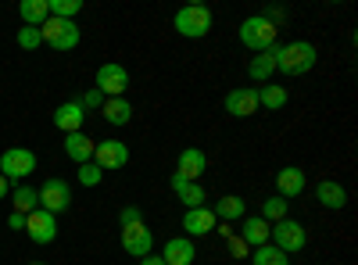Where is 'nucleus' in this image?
Returning a JSON list of instances; mask_svg holds the SVG:
<instances>
[{"instance_id": "nucleus-1", "label": "nucleus", "mask_w": 358, "mask_h": 265, "mask_svg": "<svg viewBox=\"0 0 358 265\" xmlns=\"http://www.w3.org/2000/svg\"><path fill=\"white\" fill-rule=\"evenodd\" d=\"M315 62H319V54L308 40H294V43L276 47V69L283 76H305V72L315 69Z\"/></svg>"}, {"instance_id": "nucleus-2", "label": "nucleus", "mask_w": 358, "mask_h": 265, "mask_svg": "<svg viewBox=\"0 0 358 265\" xmlns=\"http://www.w3.org/2000/svg\"><path fill=\"white\" fill-rule=\"evenodd\" d=\"M276 36H280V25H273V22L262 18V15H251V18L241 22V43L248 50H255V54L276 47Z\"/></svg>"}, {"instance_id": "nucleus-3", "label": "nucleus", "mask_w": 358, "mask_h": 265, "mask_svg": "<svg viewBox=\"0 0 358 265\" xmlns=\"http://www.w3.org/2000/svg\"><path fill=\"white\" fill-rule=\"evenodd\" d=\"M176 33L179 36H187V40H201L212 33V8H204V4H187V8H179L176 11Z\"/></svg>"}, {"instance_id": "nucleus-4", "label": "nucleus", "mask_w": 358, "mask_h": 265, "mask_svg": "<svg viewBox=\"0 0 358 265\" xmlns=\"http://www.w3.org/2000/svg\"><path fill=\"white\" fill-rule=\"evenodd\" d=\"M268 244L280 248L283 255H297V251H305V244H308V229L297 219H280V222L268 226Z\"/></svg>"}, {"instance_id": "nucleus-5", "label": "nucleus", "mask_w": 358, "mask_h": 265, "mask_svg": "<svg viewBox=\"0 0 358 265\" xmlns=\"http://www.w3.org/2000/svg\"><path fill=\"white\" fill-rule=\"evenodd\" d=\"M36 172V155L29 151V147H11V151L0 155V176L11 183V180H25V176Z\"/></svg>"}, {"instance_id": "nucleus-6", "label": "nucleus", "mask_w": 358, "mask_h": 265, "mask_svg": "<svg viewBox=\"0 0 358 265\" xmlns=\"http://www.w3.org/2000/svg\"><path fill=\"white\" fill-rule=\"evenodd\" d=\"M40 36L54 50H72V47H79V25L76 22H65V18H47L40 25Z\"/></svg>"}, {"instance_id": "nucleus-7", "label": "nucleus", "mask_w": 358, "mask_h": 265, "mask_svg": "<svg viewBox=\"0 0 358 265\" xmlns=\"http://www.w3.org/2000/svg\"><path fill=\"white\" fill-rule=\"evenodd\" d=\"M94 90H97L101 97H122V94L129 90V72H126V65H118V62L101 65V69H97V86H94Z\"/></svg>"}, {"instance_id": "nucleus-8", "label": "nucleus", "mask_w": 358, "mask_h": 265, "mask_svg": "<svg viewBox=\"0 0 358 265\" xmlns=\"http://www.w3.org/2000/svg\"><path fill=\"white\" fill-rule=\"evenodd\" d=\"M94 165L101 172H111V169H126L129 165V147L122 140H101L94 147Z\"/></svg>"}, {"instance_id": "nucleus-9", "label": "nucleus", "mask_w": 358, "mask_h": 265, "mask_svg": "<svg viewBox=\"0 0 358 265\" xmlns=\"http://www.w3.org/2000/svg\"><path fill=\"white\" fill-rule=\"evenodd\" d=\"M36 194H40V208L50 212V215H62L72 204V187L65 180H47L43 190H36Z\"/></svg>"}, {"instance_id": "nucleus-10", "label": "nucleus", "mask_w": 358, "mask_h": 265, "mask_svg": "<svg viewBox=\"0 0 358 265\" xmlns=\"http://www.w3.org/2000/svg\"><path fill=\"white\" fill-rule=\"evenodd\" d=\"M151 248H155V233L147 229L143 222H129V226H122V251H126V255H133V258H147V255H151Z\"/></svg>"}, {"instance_id": "nucleus-11", "label": "nucleus", "mask_w": 358, "mask_h": 265, "mask_svg": "<svg viewBox=\"0 0 358 265\" xmlns=\"http://www.w3.org/2000/svg\"><path fill=\"white\" fill-rule=\"evenodd\" d=\"M25 233H29V241H33V244H50L57 237V219L50 212L36 208V212L25 215Z\"/></svg>"}, {"instance_id": "nucleus-12", "label": "nucleus", "mask_w": 358, "mask_h": 265, "mask_svg": "<svg viewBox=\"0 0 358 265\" xmlns=\"http://www.w3.org/2000/svg\"><path fill=\"white\" fill-rule=\"evenodd\" d=\"M226 111L233 119H251L258 111V90L255 86H241V90H229L226 94Z\"/></svg>"}, {"instance_id": "nucleus-13", "label": "nucleus", "mask_w": 358, "mask_h": 265, "mask_svg": "<svg viewBox=\"0 0 358 265\" xmlns=\"http://www.w3.org/2000/svg\"><path fill=\"white\" fill-rule=\"evenodd\" d=\"M305 194V169L297 165H287L276 172V197L290 201V197H301Z\"/></svg>"}, {"instance_id": "nucleus-14", "label": "nucleus", "mask_w": 358, "mask_h": 265, "mask_svg": "<svg viewBox=\"0 0 358 265\" xmlns=\"http://www.w3.org/2000/svg\"><path fill=\"white\" fill-rule=\"evenodd\" d=\"M204 169H208V155L201 151V147H187V151H179V162H176V176H183V180L197 183Z\"/></svg>"}, {"instance_id": "nucleus-15", "label": "nucleus", "mask_w": 358, "mask_h": 265, "mask_svg": "<svg viewBox=\"0 0 358 265\" xmlns=\"http://www.w3.org/2000/svg\"><path fill=\"white\" fill-rule=\"evenodd\" d=\"M83 119H86V111H83L79 101H65V104L54 108V126L65 129V136L69 133H83Z\"/></svg>"}, {"instance_id": "nucleus-16", "label": "nucleus", "mask_w": 358, "mask_h": 265, "mask_svg": "<svg viewBox=\"0 0 358 265\" xmlns=\"http://www.w3.org/2000/svg\"><path fill=\"white\" fill-rule=\"evenodd\" d=\"M169 187H172V194H176L179 201L187 204V208H204L208 194H204V187H201V183H190V180H183V176H176V172H172Z\"/></svg>"}, {"instance_id": "nucleus-17", "label": "nucleus", "mask_w": 358, "mask_h": 265, "mask_svg": "<svg viewBox=\"0 0 358 265\" xmlns=\"http://www.w3.org/2000/svg\"><path fill=\"white\" fill-rule=\"evenodd\" d=\"M215 212L212 208H187V215H183V229H187V237L194 241V237H204V233H212L215 229Z\"/></svg>"}, {"instance_id": "nucleus-18", "label": "nucleus", "mask_w": 358, "mask_h": 265, "mask_svg": "<svg viewBox=\"0 0 358 265\" xmlns=\"http://www.w3.org/2000/svg\"><path fill=\"white\" fill-rule=\"evenodd\" d=\"M162 258H165V265H194V258H197L194 241H190V237H172V241H165Z\"/></svg>"}, {"instance_id": "nucleus-19", "label": "nucleus", "mask_w": 358, "mask_h": 265, "mask_svg": "<svg viewBox=\"0 0 358 265\" xmlns=\"http://www.w3.org/2000/svg\"><path fill=\"white\" fill-rule=\"evenodd\" d=\"M241 241H244V248H262V244H268V222H265L262 215H244V222H241Z\"/></svg>"}, {"instance_id": "nucleus-20", "label": "nucleus", "mask_w": 358, "mask_h": 265, "mask_svg": "<svg viewBox=\"0 0 358 265\" xmlns=\"http://www.w3.org/2000/svg\"><path fill=\"white\" fill-rule=\"evenodd\" d=\"M276 47H280V43H276ZM276 47L255 54L251 62H248V76H251L255 83H268V79H273V72H276Z\"/></svg>"}, {"instance_id": "nucleus-21", "label": "nucleus", "mask_w": 358, "mask_h": 265, "mask_svg": "<svg viewBox=\"0 0 358 265\" xmlns=\"http://www.w3.org/2000/svg\"><path fill=\"white\" fill-rule=\"evenodd\" d=\"M94 140H90L86 133H69L65 136V155L76 162V165H86V162H94Z\"/></svg>"}, {"instance_id": "nucleus-22", "label": "nucleus", "mask_w": 358, "mask_h": 265, "mask_svg": "<svg viewBox=\"0 0 358 265\" xmlns=\"http://www.w3.org/2000/svg\"><path fill=\"white\" fill-rule=\"evenodd\" d=\"M315 201L322 204V208H334V212H341L344 204H348V190H344L341 183H334V180H322V183L315 187Z\"/></svg>"}, {"instance_id": "nucleus-23", "label": "nucleus", "mask_w": 358, "mask_h": 265, "mask_svg": "<svg viewBox=\"0 0 358 265\" xmlns=\"http://www.w3.org/2000/svg\"><path fill=\"white\" fill-rule=\"evenodd\" d=\"M101 115H104V122H111V126H126L133 119V104L126 97H108L101 104Z\"/></svg>"}, {"instance_id": "nucleus-24", "label": "nucleus", "mask_w": 358, "mask_h": 265, "mask_svg": "<svg viewBox=\"0 0 358 265\" xmlns=\"http://www.w3.org/2000/svg\"><path fill=\"white\" fill-rule=\"evenodd\" d=\"M212 212H215V219L233 222V219H244V215H248V204H244L241 194H226V197H219V204H215Z\"/></svg>"}, {"instance_id": "nucleus-25", "label": "nucleus", "mask_w": 358, "mask_h": 265, "mask_svg": "<svg viewBox=\"0 0 358 265\" xmlns=\"http://www.w3.org/2000/svg\"><path fill=\"white\" fill-rule=\"evenodd\" d=\"M18 15H22L25 25L40 29V25L50 18V8H47V0H22V4H18Z\"/></svg>"}, {"instance_id": "nucleus-26", "label": "nucleus", "mask_w": 358, "mask_h": 265, "mask_svg": "<svg viewBox=\"0 0 358 265\" xmlns=\"http://www.w3.org/2000/svg\"><path fill=\"white\" fill-rule=\"evenodd\" d=\"M11 204H15V212H18V215H29V212H36V208H40V194H36L33 187L18 183V187L11 190Z\"/></svg>"}, {"instance_id": "nucleus-27", "label": "nucleus", "mask_w": 358, "mask_h": 265, "mask_svg": "<svg viewBox=\"0 0 358 265\" xmlns=\"http://www.w3.org/2000/svg\"><path fill=\"white\" fill-rule=\"evenodd\" d=\"M251 265H290V258L280 248H273V244H262V248H255Z\"/></svg>"}, {"instance_id": "nucleus-28", "label": "nucleus", "mask_w": 358, "mask_h": 265, "mask_svg": "<svg viewBox=\"0 0 358 265\" xmlns=\"http://www.w3.org/2000/svg\"><path fill=\"white\" fill-rule=\"evenodd\" d=\"M283 104H287V90H283V86H262V90H258V108L280 111Z\"/></svg>"}, {"instance_id": "nucleus-29", "label": "nucleus", "mask_w": 358, "mask_h": 265, "mask_svg": "<svg viewBox=\"0 0 358 265\" xmlns=\"http://www.w3.org/2000/svg\"><path fill=\"white\" fill-rule=\"evenodd\" d=\"M47 8H50V18H65V22H72V18L83 11V0H47Z\"/></svg>"}, {"instance_id": "nucleus-30", "label": "nucleus", "mask_w": 358, "mask_h": 265, "mask_svg": "<svg viewBox=\"0 0 358 265\" xmlns=\"http://www.w3.org/2000/svg\"><path fill=\"white\" fill-rule=\"evenodd\" d=\"M287 204H290V201H283V197H268V201H262V219H265V222H280V219H287Z\"/></svg>"}, {"instance_id": "nucleus-31", "label": "nucleus", "mask_w": 358, "mask_h": 265, "mask_svg": "<svg viewBox=\"0 0 358 265\" xmlns=\"http://www.w3.org/2000/svg\"><path fill=\"white\" fill-rule=\"evenodd\" d=\"M40 43H43L40 29H33V25H22V29H18V47H22V50H36Z\"/></svg>"}, {"instance_id": "nucleus-32", "label": "nucleus", "mask_w": 358, "mask_h": 265, "mask_svg": "<svg viewBox=\"0 0 358 265\" xmlns=\"http://www.w3.org/2000/svg\"><path fill=\"white\" fill-rule=\"evenodd\" d=\"M104 180V172L94 165V162H86V165H79V187H97Z\"/></svg>"}, {"instance_id": "nucleus-33", "label": "nucleus", "mask_w": 358, "mask_h": 265, "mask_svg": "<svg viewBox=\"0 0 358 265\" xmlns=\"http://www.w3.org/2000/svg\"><path fill=\"white\" fill-rule=\"evenodd\" d=\"M118 219H122V226H129V222H143V212L136 208V204H129V208H122V215H118Z\"/></svg>"}, {"instance_id": "nucleus-34", "label": "nucleus", "mask_w": 358, "mask_h": 265, "mask_svg": "<svg viewBox=\"0 0 358 265\" xmlns=\"http://www.w3.org/2000/svg\"><path fill=\"white\" fill-rule=\"evenodd\" d=\"M79 104H83V111H86V108H101V104H104V97H101L97 90H90V94H86Z\"/></svg>"}, {"instance_id": "nucleus-35", "label": "nucleus", "mask_w": 358, "mask_h": 265, "mask_svg": "<svg viewBox=\"0 0 358 265\" xmlns=\"http://www.w3.org/2000/svg\"><path fill=\"white\" fill-rule=\"evenodd\" d=\"M8 226H11V229H25V215L11 212V215H8Z\"/></svg>"}, {"instance_id": "nucleus-36", "label": "nucleus", "mask_w": 358, "mask_h": 265, "mask_svg": "<svg viewBox=\"0 0 358 265\" xmlns=\"http://www.w3.org/2000/svg\"><path fill=\"white\" fill-rule=\"evenodd\" d=\"M140 265H165V258L162 255H147V258H140Z\"/></svg>"}, {"instance_id": "nucleus-37", "label": "nucleus", "mask_w": 358, "mask_h": 265, "mask_svg": "<svg viewBox=\"0 0 358 265\" xmlns=\"http://www.w3.org/2000/svg\"><path fill=\"white\" fill-rule=\"evenodd\" d=\"M4 197H8V180L0 176V201H4Z\"/></svg>"}, {"instance_id": "nucleus-38", "label": "nucleus", "mask_w": 358, "mask_h": 265, "mask_svg": "<svg viewBox=\"0 0 358 265\" xmlns=\"http://www.w3.org/2000/svg\"><path fill=\"white\" fill-rule=\"evenodd\" d=\"M29 265H43V262H29Z\"/></svg>"}]
</instances>
